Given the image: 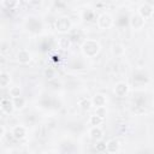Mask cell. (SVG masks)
I'll list each match as a JSON object with an SVG mask.
<instances>
[{
    "label": "cell",
    "mask_w": 154,
    "mask_h": 154,
    "mask_svg": "<svg viewBox=\"0 0 154 154\" xmlns=\"http://www.w3.org/2000/svg\"><path fill=\"white\" fill-rule=\"evenodd\" d=\"M100 43L96 40H85L82 45V52L88 58H94L100 52Z\"/></svg>",
    "instance_id": "6da1fadb"
},
{
    "label": "cell",
    "mask_w": 154,
    "mask_h": 154,
    "mask_svg": "<svg viewBox=\"0 0 154 154\" xmlns=\"http://www.w3.org/2000/svg\"><path fill=\"white\" fill-rule=\"evenodd\" d=\"M54 26H55V29H57L59 32H63V34H64V32H67V31L71 29L72 23H71V19H70L69 17L63 16V17H59V18L55 20Z\"/></svg>",
    "instance_id": "7a4b0ae2"
},
{
    "label": "cell",
    "mask_w": 154,
    "mask_h": 154,
    "mask_svg": "<svg viewBox=\"0 0 154 154\" xmlns=\"http://www.w3.org/2000/svg\"><path fill=\"white\" fill-rule=\"evenodd\" d=\"M112 25H113V18H112L111 14L102 13V14H100L97 17V26L100 29L106 30V29H109Z\"/></svg>",
    "instance_id": "3957f363"
},
{
    "label": "cell",
    "mask_w": 154,
    "mask_h": 154,
    "mask_svg": "<svg viewBox=\"0 0 154 154\" xmlns=\"http://www.w3.org/2000/svg\"><path fill=\"white\" fill-rule=\"evenodd\" d=\"M142 18L144 19H148L153 16L154 13V7L149 4V2H143L140 7H138V12H137Z\"/></svg>",
    "instance_id": "277c9868"
},
{
    "label": "cell",
    "mask_w": 154,
    "mask_h": 154,
    "mask_svg": "<svg viewBox=\"0 0 154 154\" xmlns=\"http://www.w3.org/2000/svg\"><path fill=\"white\" fill-rule=\"evenodd\" d=\"M144 23H146V19L142 18L138 13L132 14V16L130 17V26H131L134 30H141V29L144 26Z\"/></svg>",
    "instance_id": "5b68a950"
},
{
    "label": "cell",
    "mask_w": 154,
    "mask_h": 154,
    "mask_svg": "<svg viewBox=\"0 0 154 154\" xmlns=\"http://www.w3.org/2000/svg\"><path fill=\"white\" fill-rule=\"evenodd\" d=\"M0 108H1V111L4 113H7V114L12 113V111L14 109L12 99H10V97H2L1 101H0Z\"/></svg>",
    "instance_id": "8992f818"
},
{
    "label": "cell",
    "mask_w": 154,
    "mask_h": 154,
    "mask_svg": "<svg viewBox=\"0 0 154 154\" xmlns=\"http://www.w3.org/2000/svg\"><path fill=\"white\" fill-rule=\"evenodd\" d=\"M128 91H129V85L125 82H118L116 84V87H114V93L119 97L125 96L128 94Z\"/></svg>",
    "instance_id": "52a82bcc"
},
{
    "label": "cell",
    "mask_w": 154,
    "mask_h": 154,
    "mask_svg": "<svg viewBox=\"0 0 154 154\" xmlns=\"http://www.w3.org/2000/svg\"><path fill=\"white\" fill-rule=\"evenodd\" d=\"M17 60L19 64H28L31 60V53L28 49H20L17 53Z\"/></svg>",
    "instance_id": "ba28073f"
},
{
    "label": "cell",
    "mask_w": 154,
    "mask_h": 154,
    "mask_svg": "<svg viewBox=\"0 0 154 154\" xmlns=\"http://www.w3.org/2000/svg\"><path fill=\"white\" fill-rule=\"evenodd\" d=\"M12 136H13V138L14 140H23L25 136H26V129L23 126V125H17V126H14L13 128V130H12Z\"/></svg>",
    "instance_id": "9c48e42d"
},
{
    "label": "cell",
    "mask_w": 154,
    "mask_h": 154,
    "mask_svg": "<svg viewBox=\"0 0 154 154\" xmlns=\"http://www.w3.org/2000/svg\"><path fill=\"white\" fill-rule=\"evenodd\" d=\"M120 148V143L118 140L116 138H112L109 140L108 142H106V152L109 153V154H113V153H117Z\"/></svg>",
    "instance_id": "30bf717a"
},
{
    "label": "cell",
    "mask_w": 154,
    "mask_h": 154,
    "mask_svg": "<svg viewBox=\"0 0 154 154\" xmlns=\"http://www.w3.org/2000/svg\"><path fill=\"white\" fill-rule=\"evenodd\" d=\"M91 102H93V106L95 107H102V106H106L107 99L103 94H95L91 99Z\"/></svg>",
    "instance_id": "8fae6325"
},
{
    "label": "cell",
    "mask_w": 154,
    "mask_h": 154,
    "mask_svg": "<svg viewBox=\"0 0 154 154\" xmlns=\"http://www.w3.org/2000/svg\"><path fill=\"white\" fill-rule=\"evenodd\" d=\"M89 135H90V137L93 138V140H95V141H101L102 140V137H103V131L101 130V128L100 126H91V129L89 130Z\"/></svg>",
    "instance_id": "7c38bea8"
},
{
    "label": "cell",
    "mask_w": 154,
    "mask_h": 154,
    "mask_svg": "<svg viewBox=\"0 0 154 154\" xmlns=\"http://www.w3.org/2000/svg\"><path fill=\"white\" fill-rule=\"evenodd\" d=\"M125 53V47L122 43H116L112 47V54L114 57H122Z\"/></svg>",
    "instance_id": "4fadbf2b"
},
{
    "label": "cell",
    "mask_w": 154,
    "mask_h": 154,
    "mask_svg": "<svg viewBox=\"0 0 154 154\" xmlns=\"http://www.w3.org/2000/svg\"><path fill=\"white\" fill-rule=\"evenodd\" d=\"M78 106H79L82 109H84V111L90 109L91 106H93L91 99H87V97H82V99H79V100H78Z\"/></svg>",
    "instance_id": "5bb4252c"
},
{
    "label": "cell",
    "mask_w": 154,
    "mask_h": 154,
    "mask_svg": "<svg viewBox=\"0 0 154 154\" xmlns=\"http://www.w3.org/2000/svg\"><path fill=\"white\" fill-rule=\"evenodd\" d=\"M12 101H13V106H14V109H23L24 108V106H25V99L23 97V96H18V97H14V99H12Z\"/></svg>",
    "instance_id": "9a60e30c"
},
{
    "label": "cell",
    "mask_w": 154,
    "mask_h": 154,
    "mask_svg": "<svg viewBox=\"0 0 154 154\" xmlns=\"http://www.w3.org/2000/svg\"><path fill=\"white\" fill-rule=\"evenodd\" d=\"M11 82V77L7 72H1L0 73V87L1 88H6L7 85H10Z\"/></svg>",
    "instance_id": "2e32d148"
},
{
    "label": "cell",
    "mask_w": 154,
    "mask_h": 154,
    "mask_svg": "<svg viewBox=\"0 0 154 154\" xmlns=\"http://www.w3.org/2000/svg\"><path fill=\"white\" fill-rule=\"evenodd\" d=\"M71 45H72V42H71V40L69 38V37H60L59 38V41H58V46L61 48V49H69L70 47H71Z\"/></svg>",
    "instance_id": "e0dca14e"
},
{
    "label": "cell",
    "mask_w": 154,
    "mask_h": 154,
    "mask_svg": "<svg viewBox=\"0 0 154 154\" xmlns=\"http://www.w3.org/2000/svg\"><path fill=\"white\" fill-rule=\"evenodd\" d=\"M8 94H10V96H11L12 99L18 97V96H22V89H20V87H18V85H13V87L10 88Z\"/></svg>",
    "instance_id": "ac0fdd59"
},
{
    "label": "cell",
    "mask_w": 154,
    "mask_h": 154,
    "mask_svg": "<svg viewBox=\"0 0 154 154\" xmlns=\"http://www.w3.org/2000/svg\"><path fill=\"white\" fill-rule=\"evenodd\" d=\"M89 123H90V125H93V126H100V125L103 123V118H101V117H99V116H96V114H93V116H90V118H89Z\"/></svg>",
    "instance_id": "d6986e66"
},
{
    "label": "cell",
    "mask_w": 154,
    "mask_h": 154,
    "mask_svg": "<svg viewBox=\"0 0 154 154\" xmlns=\"http://www.w3.org/2000/svg\"><path fill=\"white\" fill-rule=\"evenodd\" d=\"M94 114H96V116H99V117H101V118H106V116H107V108H106V106H102V107H96L95 108V113Z\"/></svg>",
    "instance_id": "ffe728a7"
},
{
    "label": "cell",
    "mask_w": 154,
    "mask_h": 154,
    "mask_svg": "<svg viewBox=\"0 0 154 154\" xmlns=\"http://www.w3.org/2000/svg\"><path fill=\"white\" fill-rule=\"evenodd\" d=\"M1 5H2L4 7H6V8H8V10H12V8H14L16 6H18L19 2H18V1H8V0H4V1H1Z\"/></svg>",
    "instance_id": "44dd1931"
},
{
    "label": "cell",
    "mask_w": 154,
    "mask_h": 154,
    "mask_svg": "<svg viewBox=\"0 0 154 154\" xmlns=\"http://www.w3.org/2000/svg\"><path fill=\"white\" fill-rule=\"evenodd\" d=\"M96 150L97 152H106V142L99 141L96 143Z\"/></svg>",
    "instance_id": "7402d4cb"
},
{
    "label": "cell",
    "mask_w": 154,
    "mask_h": 154,
    "mask_svg": "<svg viewBox=\"0 0 154 154\" xmlns=\"http://www.w3.org/2000/svg\"><path fill=\"white\" fill-rule=\"evenodd\" d=\"M54 75H55V71L53 70V69H51V67H48V69H46L45 70V76L47 77V78H53L54 77Z\"/></svg>",
    "instance_id": "603a6c76"
},
{
    "label": "cell",
    "mask_w": 154,
    "mask_h": 154,
    "mask_svg": "<svg viewBox=\"0 0 154 154\" xmlns=\"http://www.w3.org/2000/svg\"><path fill=\"white\" fill-rule=\"evenodd\" d=\"M0 136H1V137L5 136V128H4V126H1V129H0Z\"/></svg>",
    "instance_id": "cb8c5ba5"
}]
</instances>
